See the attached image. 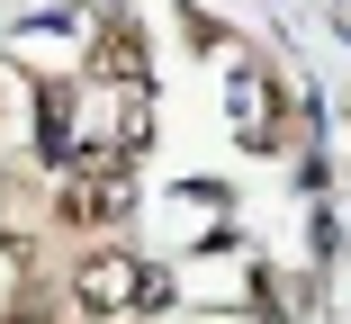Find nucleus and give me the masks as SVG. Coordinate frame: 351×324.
<instances>
[{"label": "nucleus", "instance_id": "1", "mask_svg": "<svg viewBox=\"0 0 351 324\" xmlns=\"http://www.w3.org/2000/svg\"><path fill=\"white\" fill-rule=\"evenodd\" d=\"M73 297H82L90 315H117V306H162L171 279H162L154 262H126V252H90L82 279H73Z\"/></svg>", "mask_w": 351, "mask_h": 324}, {"label": "nucleus", "instance_id": "2", "mask_svg": "<svg viewBox=\"0 0 351 324\" xmlns=\"http://www.w3.org/2000/svg\"><path fill=\"white\" fill-rule=\"evenodd\" d=\"M54 216H63V225H117V216H126V162H90L73 189H63Z\"/></svg>", "mask_w": 351, "mask_h": 324}, {"label": "nucleus", "instance_id": "3", "mask_svg": "<svg viewBox=\"0 0 351 324\" xmlns=\"http://www.w3.org/2000/svg\"><path fill=\"white\" fill-rule=\"evenodd\" d=\"M90 63H99V73H126V90H135V82H145V36H135L126 18H108V27H99V54H90Z\"/></svg>", "mask_w": 351, "mask_h": 324}, {"label": "nucleus", "instance_id": "5", "mask_svg": "<svg viewBox=\"0 0 351 324\" xmlns=\"http://www.w3.org/2000/svg\"><path fill=\"white\" fill-rule=\"evenodd\" d=\"M0 324H45V315H0Z\"/></svg>", "mask_w": 351, "mask_h": 324}, {"label": "nucleus", "instance_id": "4", "mask_svg": "<svg viewBox=\"0 0 351 324\" xmlns=\"http://www.w3.org/2000/svg\"><path fill=\"white\" fill-rule=\"evenodd\" d=\"M36 145H45V153H73V82L36 90Z\"/></svg>", "mask_w": 351, "mask_h": 324}]
</instances>
